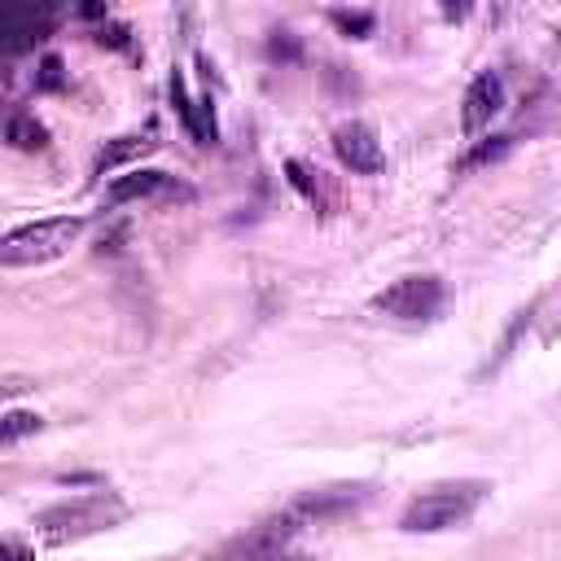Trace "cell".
I'll return each mask as SVG.
<instances>
[{
  "label": "cell",
  "instance_id": "obj_13",
  "mask_svg": "<svg viewBox=\"0 0 561 561\" xmlns=\"http://www.w3.org/2000/svg\"><path fill=\"white\" fill-rule=\"evenodd\" d=\"M61 83H66L61 57H44V61H39V75H35V88H39V92H57Z\"/></svg>",
  "mask_w": 561,
  "mask_h": 561
},
{
  "label": "cell",
  "instance_id": "obj_14",
  "mask_svg": "<svg viewBox=\"0 0 561 561\" xmlns=\"http://www.w3.org/2000/svg\"><path fill=\"white\" fill-rule=\"evenodd\" d=\"M333 22H337L346 35H355V39H364V35L373 31V13H346V9H333Z\"/></svg>",
  "mask_w": 561,
  "mask_h": 561
},
{
  "label": "cell",
  "instance_id": "obj_4",
  "mask_svg": "<svg viewBox=\"0 0 561 561\" xmlns=\"http://www.w3.org/2000/svg\"><path fill=\"white\" fill-rule=\"evenodd\" d=\"M438 302H443L438 276H399L373 298V311H386L394 320H425L438 311Z\"/></svg>",
  "mask_w": 561,
  "mask_h": 561
},
{
  "label": "cell",
  "instance_id": "obj_7",
  "mask_svg": "<svg viewBox=\"0 0 561 561\" xmlns=\"http://www.w3.org/2000/svg\"><path fill=\"white\" fill-rule=\"evenodd\" d=\"M114 206L123 202H158V197H188L184 184H175V175H162V171H149V167H136L127 175H118L105 193Z\"/></svg>",
  "mask_w": 561,
  "mask_h": 561
},
{
  "label": "cell",
  "instance_id": "obj_3",
  "mask_svg": "<svg viewBox=\"0 0 561 561\" xmlns=\"http://www.w3.org/2000/svg\"><path fill=\"white\" fill-rule=\"evenodd\" d=\"M486 495V482H451V486H430L421 495L408 500L399 530L408 535H434V530H451L456 522H465Z\"/></svg>",
  "mask_w": 561,
  "mask_h": 561
},
{
  "label": "cell",
  "instance_id": "obj_15",
  "mask_svg": "<svg viewBox=\"0 0 561 561\" xmlns=\"http://www.w3.org/2000/svg\"><path fill=\"white\" fill-rule=\"evenodd\" d=\"M504 149H508V136H500L495 145H478V149H473V153L465 158V167H478V162H491V158H500Z\"/></svg>",
  "mask_w": 561,
  "mask_h": 561
},
{
  "label": "cell",
  "instance_id": "obj_1",
  "mask_svg": "<svg viewBox=\"0 0 561 561\" xmlns=\"http://www.w3.org/2000/svg\"><path fill=\"white\" fill-rule=\"evenodd\" d=\"M127 517V504L110 491H88V495H75V500H61L53 508H44L35 517L39 535L48 543H70V539H88L96 530H110Z\"/></svg>",
  "mask_w": 561,
  "mask_h": 561
},
{
  "label": "cell",
  "instance_id": "obj_11",
  "mask_svg": "<svg viewBox=\"0 0 561 561\" xmlns=\"http://www.w3.org/2000/svg\"><path fill=\"white\" fill-rule=\"evenodd\" d=\"M4 140H9L13 149H22V153H39V149L48 145V131H44V123H39L35 114L13 110L9 123H4Z\"/></svg>",
  "mask_w": 561,
  "mask_h": 561
},
{
  "label": "cell",
  "instance_id": "obj_10",
  "mask_svg": "<svg viewBox=\"0 0 561 561\" xmlns=\"http://www.w3.org/2000/svg\"><path fill=\"white\" fill-rule=\"evenodd\" d=\"M158 149V131L149 127L145 136H118V140H110L101 153H96V175H105V171H114V167H123V162H131V158H145V153H153Z\"/></svg>",
  "mask_w": 561,
  "mask_h": 561
},
{
  "label": "cell",
  "instance_id": "obj_9",
  "mask_svg": "<svg viewBox=\"0 0 561 561\" xmlns=\"http://www.w3.org/2000/svg\"><path fill=\"white\" fill-rule=\"evenodd\" d=\"M171 101L180 105V118H184V127H188V136L197 140V145H215V110H210V101L206 96H193L188 92V83H184V75L175 70L171 75Z\"/></svg>",
  "mask_w": 561,
  "mask_h": 561
},
{
  "label": "cell",
  "instance_id": "obj_5",
  "mask_svg": "<svg viewBox=\"0 0 561 561\" xmlns=\"http://www.w3.org/2000/svg\"><path fill=\"white\" fill-rule=\"evenodd\" d=\"M333 153L342 158V167H351L355 175H377L386 167V153H381V140L368 123H342L333 131Z\"/></svg>",
  "mask_w": 561,
  "mask_h": 561
},
{
  "label": "cell",
  "instance_id": "obj_6",
  "mask_svg": "<svg viewBox=\"0 0 561 561\" xmlns=\"http://www.w3.org/2000/svg\"><path fill=\"white\" fill-rule=\"evenodd\" d=\"M504 110V79L495 70H482L469 92H465V105H460V127L465 136H478L482 127H491V118Z\"/></svg>",
  "mask_w": 561,
  "mask_h": 561
},
{
  "label": "cell",
  "instance_id": "obj_16",
  "mask_svg": "<svg viewBox=\"0 0 561 561\" xmlns=\"http://www.w3.org/2000/svg\"><path fill=\"white\" fill-rule=\"evenodd\" d=\"M0 557H4V561H26V552L18 548V539H4V543H0Z\"/></svg>",
  "mask_w": 561,
  "mask_h": 561
},
{
  "label": "cell",
  "instance_id": "obj_8",
  "mask_svg": "<svg viewBox=\"0 0 561 561\" xmlns=\"http://www.w3.org/2000/svg\"><path fill=\"white\" fill-rule=\"evenodd\" d=\"M57 22L53 4H13L4 13V48L9 53H26L31 44H39Z\"/></svg>",
  "mask_w": 561,
  "mask_h": 561
},
{
  "label": "cell",
  "instance_id": "obj_2",
  "mask_svg": "<svg viewBox=\"0 0 561 561\" xmlns=\"http://www.w3.org/2000/svg\"><path fill=\"white\" fill-rule=\"evenodd\" d=\"M79 237H83V219H79V215H53V219L22 224V228H13V232L0 241V263H4V267L53 263V259H61Z\"/></svg>",
  "mask_w": 561,
  "mask_h": 561
},
{
  "label": "cell",
  "instance_id": "obj_12",
  "mask_svg": "<svg viewBox=\"0 0 561 561\" xmlns=\"http://www.w3.org/2000/svg\"><path fill=\"white\" fill-rule=\"evenodd\" d=\"M39 425H44V421H39L35 412H9V416H4V425H0V443H4V447H13L18 438L35 434Z\"/></svg>",
  "mask_w": 561,
  "mask_h": 561
},
{
  "label": "cell",
  "instance_id": "obj_17",
  "mask_svg": "<svg viewBox=\"0 0 561 561\" xmlns=\"http://www.w3.org/2000/svg\"><path fill=\"white\" fill-rule=\"evenodd\" d=\"M250 561H298V557H285L280 548H272V552H259V557H250Z\"/></svg>",
  "mask_w": 561,
  "mask_h": 561
}]
</instances>
